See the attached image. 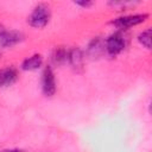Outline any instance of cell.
Returning <instances> with one entry per match:
<instances>
[{
  "label": "cell",
  "instance_id": "obj_8",
  "mask_svg": "<svg viewBox=\"0 0 152 152\" xmlns=\"http://www.w3.org/2000/svg\"><path fill=\"white\" fill-rule=\"evenodd\" d=\"M84 62V56L81 49L78 48H72L69 49V56H68V64H70L75 70H78L83 66Z\"/></svg>",
  "mask_w": 152,
  "mask_h": 152
},
{
  "label": "cell",
  "instance_id": "obj_13",
  "mask_svg": "<svg viewBox=\"0 0 152 152\" xmlns=\"http://www.w3.org/2000/svg\"><path fill=\"white\" fill-rule=\"evenodd\" d=\"M1 152H25V151L20 150V148H7V150H4Z\"/></svg>",
  "mask_w": 152,
  "mask_h": 152
},
{
  "label": "cell",
  "instance_id": "obj_12",
  "mask_svg": "<svg viewBox=\"0 0 152 152\" xmlns=\"http://www.w3.org/2000/svg\"><path fill=\"white\" fill-rule=\"evenodd\" d=\"M75 5L87 8V7H90V6L93 5V2H91V1H75Z\"/></svg>",
  "mask_w": 152,
  "mask_h": 152
},
{
  "label": "cell",
  "instance_id": "obj_11",
  "mask_svg": "<svg viewBox=\"0 0 152 152\" xmlns=\"http://www.w3.org/2000/svg\"><path fill=\"white\" fill-rule=\"evenodd\" d=\"M151 38H152V30H151V27H147V28L142 30L138 34V37H137L139 44L142 45L147 50L151 49Z\"/></svg>",
  "mask_w": 152,
  "mask_h": 152
},
{
  "label": "cell",
  "instance_id": "obj_3",
  "mask_svg": "<svg viewBox=\"0 0 152 152\" xmlns=\"http://www.w3.org/2000/svg\"><path fill=\"white\" fill-rule=\"evenodd\" d=\"M148 13H134V14H125L121 17L115 18L112 24L119 28V30H127L134 26H138L142 23H145L148 19Z\"/></svg>",
  "mask_w": 152,
  "mask_h": 152
},
{
  "label": "cell",
  "instance_id": "obj_9",
  "mask_svg": "<svg viewBox=\"0 0 152 152\" xmlns=\"http://www.w3.org/2000/svg\"><path fill=\"white\" fill-rule=\"evenodd\" d=\"M68 56H69V49L64 46H58L53 50L51 55V61L55 65H63L68 63Z\"/></svg>",
  "mask_w": 152,
  "mask_h": 152
},
{
  "label": "cell",
  "instance_id": "obj_4",
  "mask_svg": "<svg viewBox=\"0 0 152 152\" xmlns=\"http://www.w3.org/2000/svg\"><path fill=\"white\" fill-rule=\"evenodd\" d=\"M40 86H42V91L45 96L50 97V96L55 95V93L57 90V83H56L55 72H53L51 65H48L44 68V70L42 72Z\"/></svg>",
  "mask_w": 152,
  "mask_h": 152
},
{
  "label": "cell",
  "instance_id": "obj_7",
  "mask_svg": "<svg viewBox=\"0 0 152 152\" xmlns=\"http://www.w3.org/2000/svg\"><path fill=\"white\" fill-rule=\"evenodd\" d=\"M43 62H44V59L40 53H33V55L24 58L20 68L25 71H34V70H38L43 65Z\"/></svg>",
  "mask_w": 152,
  "mask_h": 152
},
{
  "label": "cell",
  "instance_id": "obj_10",
  "mask_svg": "<svg viewBox=\"0 0 152 152\" xmlns=\"http://www.w3.org/2000/svg\"><path fill=\"white\" fill-rule=\"evenodd\" d=\"M87 51H88V53H89L90 56H99L102 51H104L103 42H102L99 37L94 38V39L89 43V45H88V48H87Z\"/></svg>",
  "mask_w": 152,
  "mask_h": 152
},
{
  "label": "cell",
  "instance_id": "obj_2",
  "mask_svg": "<svg viewBox=\"0 0 152 152\" xmlns=\"http://www.w3.org/2000/svg\"><path fill=\"white\" fill-rule=\"evenodd\" d=\"M127 46V39L124 36L122 32L118 31L112 34H109L104 40H103V48L107 55L115 57L120 55Z\"/></svg>",
  "mask_w": 152,
  "mask_h": 152
},
{
  "label": "cell",
  "instance_id": "obj_6",
  "mask_svg": "<svg viewBox=\"0 0 152 152\" xmlns=\"http://www.w3.org/2000/svg\"><path fill=\"white\" fill-rule=\"evenodd\" d=\"M19 78V72L13 65H7L0 69V88H8L13 86Z\"/></svg>",
  "mask_w": 152,
  "mask_h": 152
},
{
  "label": "cell",
  "instance_id": "obj_5",
  "mask_svg": "<svg viewBox=\"0 0 152 152\" xmlns=\"http://www.w3.org/2000/svg\"><path fill=\"white\" fill-rule=\"evenodd\" d=\"M25 36L23 32L17 31V30H2L0 32V48L1 49H7L15 46L24 42Z\"/></svg>",
  "mask_w": 152,
  "mask_h": 152
},
{
  "label": "cell",
  "instance_id": "obj_1",
  "mask_svg": "<svg viewBox=\"0 0 152 152\" xmlns=\"http://www.w3.org/2000/svg\"><path fill=\"white\" fill-rule=\"evenodd\" d=\"M50 19L51 7L45 2H39L32 8L30 15L27 17V23L34 28H43L49 24Z\"/></svg>",
  "mask_w": 152,
  "mask_h": 152
},
{
  "label": "cell",
  "instance_id": "obj_14",
  "mask_svg": "<svg viewBox=\"0 0 152 152\" xmlns=\"http://www.w3.org/2000/svg\"><path fill=\"white\" fill-rule=\"evenodd\" d=\"M2 30H4V26H2V25H1V24H0V32H1V31H2Z\"/></svg>",
  "mask_w": 152,
  "mask_h": 152
}]
</instances>
